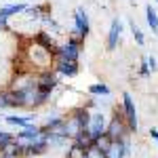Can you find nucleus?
<instances>
[{
    "mask_svg": "<svg viewBox=\"0 0 158 158\" xmlns=\"http://www.w3.org/2000/svg\"><path fill=\"white\" fill-rule=\"evenodd\" d=\"M82 47H85V40H80L74 34H68V38L57 44V49L53 51V61L55 59H70V61H80L82 55Z\"/></svg>",
    "mask_w": 158,
    "mask_h": 158,
    "instance_id": "1",
    "label": "nucleus"
},
{
    "mask_svg": "<svg viewBox=\"0 0 158 158\" xmlns=\"http://www.w3.org/2000/svg\"><path fill=\"white\" fill-rule=\"evenodd\" d=\"M59 82H61V78L55 74V70H53V68L42 70V72L36 74V91L42 95V97H47L49 101H51V97H53V93L57 91Z\"/></svg>",
    "mask_w": 158,
    "mask_h": 158,
    "instance_id": "2",
    "label": "nucleus"
},
{
    "mask_svg": "<svg viewBox=\"0 0 158 158\" xmlns=\"http://www.w3.org/2000/svg\"><path fill=\"white\" fill-rule=\"evenodd\" d=\"M72 19H74V23H72V30H70V34L78 36L80 40H86V38H89V34H91V17H89L86 9L78 6V9L74 11Z\"/></svg>",
    "mask_w": 158,
    "mask_h": 158,
    "instance_id": "3",
    "label": "nucleus"
},
{
    "mask_svg": "<svg viewBox=\"0 0 158 158\" xmlns=\"http://www.w3.org/2000/svg\"><path fill=\"white\" fill-rule=\"evenodd\" d=\"M120 106H122V116H124V120H127L129 131H131V133H137L139 120H137V108H135V101H133V97H131V93H122Z\"/></svg>",
    "mask_w": 158,
    "mask_h": 158,
    "instance_id": "4",
    "label": "nucleus"
},
{
    "mask_svg": "<svg viewBox=\"0 0 158 158\" xmlns=\"http://www.w3.org/2000/svg\"><path fill=\"white\" fill-rule=\"evenodd\" d=\"M53 70L59 78H74L80 74V61H70V59H55Z\"/></svg>",
    "mask_w": 158,
    "mask_h": 158,
    "instance_id": "5",
    "label": "nucleus"
},
{
    "mask_svg": "<svg viewBox=\"0 0 158 158\" xmlns=\"http://www.w3.org/2000/svg\"><path fill=\"white\" fill-rule=\"evenodd\" d=\"M108 116L99 110H93L91 112V122H89V133L93 135V139H99L101 135H106V127H108Z\"/></svg>",
    "mask_w": 158,
    "mask_h": 158,
    "instance_id": "6",
    "label": "nucleus"
},
{
    "mask_svg": "<svg viewBox=\"0 0 158 158\" xmlns=\"http://www.w3.org/2000/svg\"><path fill=\"white\" fill-rule=\"evenodd\" d=\"M122 32H124V27H122L120 17H114L110 27H108V34H106V49L114 51L118 47V42H120V38H122Z\"/></svg>",
    "mask_w": 158,
    "mask_h": 158,
    "instance_id": "7",
    "label": "nucleus"
},
{
    "mask_svg": "<svg viewBox=\"0 0 158 158\" xmlns=\"http://www.w3.org/2000/svg\"><path fill=\"white\" fill-rule=\"evenodd\" d=\"M131 152V146H129V137L124 139H116V141H110V146L106 148V158H127Z\"/></svg>",
    "mask_w": 158,
    "mask_h": 158,
    "instance_id": "8",
    "label": "nucleus"
},
{
    "mask_svg": "<svg viewBox=\"0 0 158 158\" xmlns=\"http://www.w3.org/2000/svg\"><path fill=\"white\" fill-rule=\"evenodd\" d=\"M91 112H93V110H89L85 103H82L80 108L70 110V112H68V116H70V118L76 122V127L82 131V129H89V122H91Z\"/></svg>",
    "mask_w": 158,
    "mask_h": 158,
    "instance_id": "9",
    "label": "nucleus"
},
{
    "mask_svg": "<svg viewBox=\"0 0 158 158\" xmlns=\"http://www.w3.org/2000/svg\"><path fill=\"white\" fill-rule=\"evenodd\" d=\"M32 42L38 44V47H42V49H47L51 55H53V51L57 49V44H59L55 38L51 36V32H47V30H38L36 34L32 36Z\"/></svg>",
    "mask_w": 158,
    "mask_h": 158,
    "instance_id": "10",
    "label": "nucleus"
},
{
    "mask_svg": "<svg viewBox=\"0 0 158 158\" xmlns=\"http://www.w3.org/2000/svg\"><path fill=\"white\" fill-rule=\"evenodd\" d=\"M6 124H11V127H17V129H23L27 124H32V122L36 120V114L34 112H30V114H6V116H2Z\"/></svg>",
    "mask_w": 158,
    "mask_h": 158,
    "instance_id": "11",
    "label": "nucleus"
},
{
    "mask_svg": "<svg viewBox=\"0 0 158 158\" xmlns=\"http://www.w3.org/2000/svg\"><path fill=\"white\" fill-rule=\"evenodd\" d=\"M63 120H65V114H61V112H51L49 116H44L40 129H42V133H47V131H57V129H61Z\"/></svg>",
    "mask_w": 158,
    "mask_h": 158,
    "instance_id": "12",
    "label": "nucleus"
},
{
    "mask_svg": "<svg viewBox=\"0 0 158 158\" xmlns=\"http://www.w3.org/2000/svg\"><path fill=\"white\" fill-rule=\"evenodd\" d=\"M15 137H17L19 141H25V143H27V141L40 139V137H42V129L32 122V124H27V127H23V129H19V131L15 133Z\"/></svg>",
    "mask_w": 158,
    "mask_h": 158,
    "instance_id": "13",
    "label": "nucleus"
},
{
    "mask_svg": "<svg viewBox=\"0 0 158 158\" xmlns=\"http://www.w3.org/2000/svg\"><path fill=\"white\" fill-rule=\"evenodd\" d=\"M27 6H30L27 2H9V4L0 6V15L6 17V19H11V17H15V15H21Z\"/></svg>",
    "mask_w": 158,
    "mask_h": 158,
    "instance_id": "14",
    "label": "nucleus"
},
{
    "mask_svg": "<svg viewBox=\"0 0 158 158\" xmlns=\"http://www.w3.org/2000/svg\"><path fill=\"white\" fill-rule=\"evenodd\" d=\"M86 93H89L91 97H99V99H110L112 97V89H110L106 82H93V85H89Z\"/></svg>",
    "mask_w": 158,
    "mask_h": 158,
    "instance_id": "15",
    "label": "nucleus"
},
{
    "mask_svg": "<svg viewBox=\"0 0 158 158\" xmlns=\"http://www.w3.org/2000/svg\"><path fill=\"white\" fill-rule=\"evenodd\" d=\"M146 21H148V27L152 30V34H158V11L152 4L146 6Z\"/></svg>",
    "mask_w": 158,
    "mask_h": 158,
    "instance_id": "16",
    "label": "nucleus"
},
{
    "mask_svg": "<svg viewBox=\"0 0 158 158\" xmlns=\"http://www.w3.org/2000/svg\"><path fill=\"white\" fill-rule=\"evenodd\" d=\"M129 27H131V34H133V38H135V44H137V47H143V44H146V36H143L141 27L135 23V21H129Z\"/></svg>",
    "mask_w": 158,
    "mask_h": 158,
    "instance_id": "17",
    "label": "nucleus"
},
{
    "mask_svg": "<svg viewBox=\"0 0 158 158\" xmlns=\"http://www.w3.org/2000/svg\"><path fill=\"white\" fill-rule=\"evenodd\" d=\"M85 156H86L85 148H80L78 143L70 141V146H68V158H85Z\"/></svg>",
    "mask_w": 158,
    "mask_h": 158,
    "instance_id": "18",
    "label": "nucleus"
},
{
    "mask_svg": "<svg viewBox=\"0 0 158 158\" xmlns=\"http://www.w3.org/2000/svg\"><path fill=\"white\" fill-rule=\"evenodd\" d=\"M139 76H141V78H150V76H152V70H150V65H148L146 57L141 59V63H139Z\"/></svg>",
    "mask_w": 158,
    "mask_h": 158,
    "instance_id": "19",
    "label": "nucleus"
},
{
    "mask_svg": "<svg viewBox=\"0 0 158 158\" xmlns=\"http://www.w3.org/2000/svg\"><path fill=\"white\" fill-rule=\"evenodd\" d=\"M85 158H106V154H103V150H99L97 146H93V148L86 150V156Z\"/></svg>",
    "mask_w": 158,
    "mask_h": 158,
    "instance_id": "20",
    "label": "nucleus"
},
{
    "mask_svg": "<svg viewBox=\"0 0 158 158\" xmlns=\"http://www.w3.org/2000/svg\"><path fill=\"white\" fill-rule=\"evenodd\" d=\"M146 61H148V65H150V70H152V72H156V70H158V59L154 57V55H148Z\"/></svg>",
    "mask_w": 158,
    "mask_h": 158,
    "instance_id": "21",
    "label": "nucleus"
},
{
    "mask_svg": "<svg viewBox=\"0 0 158 158\" xmlns=\"http://www.w3.org/2000/svg\"><path fill=\"white\" fill-rule=\"evenodd\" d=\"M150 137H152V139L158 143V129H154V127H152V129H150Z\"/></svg>",
    "mask_w": 158,
    "mask_h": 158,
    "instance_id": "22",
    "label": "nucleus"
},
{
    "mask_svg": "<svg viewBox=\"0 0 158 158\" xmlns=\"http://www.w3.org/2000/svg\"><path fill=\"white\" fill-rule=\"evenodd\" d=\"M129 2H131V4H135V0H129Z\"/></svg>",
    "mask_w": 158,
    "mask_h": 158,
    "instance_id": "23",
    "label": "nucleus"
},
{
    "mask_svg": "<svg viewBox=\"0 0 158 158\" xmlns=\"http://www.w3.org/2000/svg\"><path fill=\"white\" fill-rule=\"evenodd\" d=\"M156 2H158V0H156Z\"/></svg>",
    "mask_w": 158,
    "mask_h": 158,
    "instance_id": "24",
    "label": "nucleus"
}]
</instances>
